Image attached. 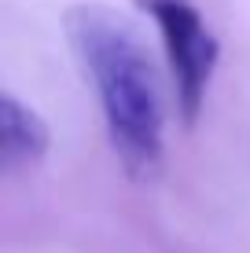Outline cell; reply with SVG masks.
<instances>
[{
    "instance_id": "obj_2",
    "label": "cell",
    "mask_w": 250,
    "mask_h": 253,
    "mask_svg": "<svg viewBox=\"0 0 250 253\" xmlns=\"http://www.w3.org/2000/svg\"><path fill=\"white\" fill-rule=\"evenodd\" d=\"M136 4L151 15L162 33V44H166V55H169V74H173L177 107L184 114V121L192 125L202 110L210 77L217 70L221 44L192 0H136Z\"/></svg>"
},
{
    "instance_id": "obj_1",
    "label": "cell",
    "mask_w": 250,
    "mask_h": 253,
    "mask_svg": "<svg viewBox=\"0 0 250 253\" xmlns=\"http://www.w3.org/2000/svg\"><path fill=\"white\" fill-rule=\"evenodd\" d=\"M66 33L92 77L110 143L133 176H144L162 154V81L148 44L118 11L81 4L66 15Z\"/></svg>"
},
{
    "instance_id": "obj_3",
    "label": "cell",
    "mask_w": 250,
    "mask_h": 253,
    "mask_svg": "<svg viewBox=\"0 0 250 253\" xmlns=\"http://www.w3.org/2000/svg\"><path fill=\"white\" fill-rule=\"evenodd\" d=\"M48 151V128L45 121L22 107L15 95L0 99V154H4V169L15 165H30Z\"/></svg>"
}]
</instances>
